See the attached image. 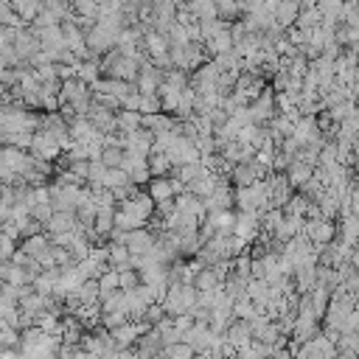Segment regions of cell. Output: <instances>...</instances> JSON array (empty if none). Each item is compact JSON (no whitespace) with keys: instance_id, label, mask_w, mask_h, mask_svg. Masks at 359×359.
Masks as SVG:
<instances>
[{"instance_id":"5bb4252c","label":"cell","mask_w":359,"mask_h":359,"mask_svg":"<svg viewBox=\"0 0 359 359\" xmlns=\"http://www.w3.org/2000/svg\"><path fill=\"white\" fill-rule=\"evenodd\" d=\"M124 147H118V143H112V147H104V152H101V163L107 166V169H121V163H124Z\"/></svg>"},{"instance_id":"6da1fadb","label":"cell","mask_w":359,"mask_h":359,"mask_svg":"<svg viewBox=\"0 0 359 359\" xmlns=\"http://www.w3.org/2000/svg\"><path fill=\"white\" fill-rule=\"evenodd\" d=\"M28 152H31L34 158H40V160H56V158L62 155V147H59V140H56L51 132L37 129V132H34V137H31Z\"/></svg>"},{"instance_id":"9a60e30c","label":"cell","mask_w":359,"mask_h":359,"mask_svg":"<svg viewBox=\"0 0 359 359\" xmlns=\"http://www.w3.org/2000/svg\"><path fill=\"white\" fill-rule=\"evenodd\" d=\"M147 160H149V172H152L155 177H163V174L172 169V160H169L166 152H152Z\"/></svg>"},{"instance_id":"ffe728a7","label":"cell","mask_w":359,"mask_h":359,"mask_svg":"<svg viewBox=\"0 0 359 359\" xmlns=\"http://www.w3.org/2000/svg\"><path fill=\"white\" fill-rule=\"evenodd\" d=\"M0 283H3V281H0Z\"/></svg>"},{"instance_id":"8fae6325","label":"cell","mask_w":359,"mask_h":359,"mask_svg":"<svg viewBox=\"0 0 359 359\" xmlns=\"http://www.w3.org/2000/svg\"><path fill=\"white\" fill-rule=\"evenodd\" d=\"M12 3V9L17 12V17H20V23L26 26V23H34V17L40 15V9H42V0H9Z\"/></svg>"},{"instance_id":"2e32d148","label":"cell","mask_w":359,"mask_h":359,"mask_svg":"<svg viewBox=\"0 0 359 359\" xmlns=\"http://www.w3.org/2000/svg\"><path fill=\"white\" fill-rule=\"evenodd\" d=\"M28 213H31V217L37 219V222H48L51 217H53V205H51V199H45V202H34L31 208H28Z\"/></svg>"},{"instance_id":"ba28073f","label":"cell","mask_w":359,"mask_h":359,"mask_svg":"<svg viewBox=\"0 0 359 359\" xmlns=\"http://www.w3.org/2000/svg\"><path fill=\"white\" fill-rule=\"evenodd\" d=\"M180 188H183V183H177V180H169V177H155V180L149 183V191H147V194H149L155 202H166V199H174Z\"/></svg>"},{"instance_id":"8992f818","label":"cell","mask_w":359,"mask_h":359,"mask_svg":"<svg viewBox=\"0 0 359 359\" xmlns=\"http://www.w3.org/2000/svg\"><path fill=\"white\" fill-rule=\"evenodd\" d=\"M258 231H261V225H258V213H253V210H242L239 217H236L233 236H236V239H242L244 244H247V242H253Z\"/></svg>"},{"instance_id":"d6986e66","label":"cell","mask_w":359,"mask_h":359,"mask_svg":"<svg viewBox=\"0 0 359 359\" xmlns=\"http://www.w3.org/2000/svg\"><path fill=\"white\" fill-rule=\"evenodd\" d=\"M31 359H59V351H37L31 353Z\"/></svg>"},{"instance_id":"30bf717a","label":"cell","mask_w":359,"mask_h":359,"mask_svg":"<svg viewBox=\"0 0 359 359\" xmlns=\"http://www.w3.org/2000/svg\"><path fill=\"white\" fill-rule=\"evenodd\" d=\"M312 177H315V172H312V166L303 163V160H292V163H290V172H286V183L298 185V188H303Z\"/></svg>"},{"instance_id":"5b68a950","label":"cell","mask_w":359,"mask_h":359,"mask_svg":"<svg viewBox=\"0 0 359 359\" xmlns=\"http://www.w3.org/2000/svg\"><path fill=\"white\" fill-rule=\"evenodd\" d=\"M160 85H163V70L155 65H140L137 76H135V87L140 93H158Z\"/></svg>"},{"instance_id":"277c9868","label":"cell","mask_w":359,"mask_h":359,"mask_svg":"<svg viewBox=\"0 0 359 359\" xmlns=\"http://www.w3.org/2000/svg\"><path fill=\"white\" fill-rule=\"evenodd\" d=\"M121 169L126 172V177H129L135 185H137V183H147V180L152 177V172H149V160L143 158V155H132V152H126V155H124Z\"/></svg>"},{"instance_id":"3957f363","label":"cell","mask_w":359,"mask_h":359,"mask_svg":"<svg viewBox=\"0 0 359 359\" xmlns=\"http://www.w3.org/2000/svg\"><path fill=\"white\" fill-rule=\"evenodd\" d=\"M51 247H53V242H51V236H45V233H37V236H28V239H23V253H28V256H34L40 264H42V269L45 267H53V261H51Z\"/></svg>"},{"instance_id":"e0dca14e","label":"cell","mask_w":359,"mask_h":359,"mask_svg":"<svg viewBox=\"0 0 359 359\" xmlns=\"http://www.w3.org/2000/svg\"><path fill=\"white\" fill-rule=\"evenodd\" d=\"M15 239H9L3 231H0V256H3V258H12L15 256Z\"/></svg>"},{"instance_id":"9c48e42d","label":"cell","mask_w":359,"mask_h":359,"mask_svg":"<svg viewBox=\"0 0 359 359\" xmlns=\"http://www.w3.org/2000/svg\"><path fill=\"white\" fill-rule=\"evenodd\" d=\"M74 228H76V213L74 210H53V217L45 222V231L51 236L67 233V231H74Z\"/></svg>"},{"instance_id":"4fadbf2b","label":"cell","mask_w":359,"mask_h":359,"mask_svg":"<svg viewBox=\"0 0 359 359\" xmlns=\"http://www.w3.org/2000/svg\"><path fill=\"white\" fill-rule=\"evenodd\" d=\"M115 126H118V132H124V135L140 129V112H135V110H121V112L115 115Z\"/></svg>"},{"instance_id":"7c38bea8","label":"cell","mask_w":359,"mask_h":359,"mask_svg":"<svg viewBox=\"0 0 359 359\" xmlns=\"http://www.w3.org/2000/svg\"><path fill=\"white\" fill-rule=\"evenodd\" d=\"M0 281H3V283H12V286H26V283H31V275H28L23 267H17V264L9 258V264H6L3 275H0Z\"/></svg>"},{"instance_id":"52a82bcc","label":"cell","mask_w":359,"mask_h":359,"mask_svg":"<svg viewBox=\"0 0 359 359\" xmlns=\"http://www.w3.org/2000/svg\"><path fill=\"white\" fill-rule=\"evenodd\" d=\"M124 244H126V250L132 256H147L155 247V236L149 231H143V228H135V231L126 233V242Z\"/></svg>"},{"instance_id":"7a4b0ae2","label":"cell","mask_w":359,"mask_h":359,"mask_svg":"<svg viewBox=\"0 0 359 359\" xmlns=\"http://www.w3.org/2000/svg\"><path fill=\"white\" fill-rule=\"evenodd\" d=\"M0 163L9 166L15 174H26L34 169V155L26 152V149H17V147H0Z\"/></svg>"},{"instance_id":"ac0fdd59","label":"cell","mask_w":359,"mask_h":359,"mask_svg":"<svg viewBox=\"0 0 359 359\" xmlns=\"http://www.w3.org/2000/svg\"><path fill=\"white\" fill-rule=\"evenodd\" d=\"M17 180H20V174H15L9 166L0 163V185H15Z\"/></svg>"}]
</instances>
